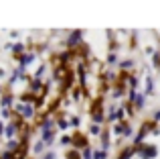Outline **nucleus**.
Segmentation results:
<instances>
[{
	"label": "nucleus",
	"instance_id": "nucleus-1",
	"mask_svg": "<svg viewBox=\"0 0 160 159\" xmlns=\"http://www.w3.org/2000/svg\"><path fill=\"white\" fill-rule=\"evenodd\" d=\"M69 137H71V147L77 149V151H81V149H85L87 145H91L89 143V135L83 133V131H79V129H73V133H71Z\"/></svg>",
	"mask_w": 160,
	"mask_h": 159
},
{
	"label": "nucleus",
	"instance_id": "nucleus-2",
	"mask_svg": "<svg viewBox=\"0 0 160 159\" xmlns=\"http://www.w3.org/2000/svg\"><path fill=\"white\" fill-rule=\"evenodd\" d=\"M103 108H106V98H103V96H95V98H91L89 102H87V110H89V114L103 112Z\"/></svg>",
	"mask_w": 160,
	"mask_h": 159
},
{
	"label": "nucleus",
	"instance_id": "nucleus-3",
	"mask_svg": "<svg viewBox=\"0 0 160 159\" xmlns=\"http://www.w3.org/2000/svg\"><path fill=\"white\" fill-rule=\"evenodd\" d=\"M71 74H75L73 65H59V68L53 69V80L55 82H63L67 76H71Z\"/></svg>",
	"mask_w": 160,
	"mask_h": 159
},
{
	"label": "nucleus",
	"instance_id": "nucleus-4",
	"mask_svg": "<svg viewBox=\"0 0 160 159\" xmlns=\"http://www.w3.org/2000/svg\"><path fill=\"white\" fill-rule=\"evenodd\" d=\"M112 129H109V124H102V133H99V141H102V147L99 149H103V151H108L109 149V145H112Z\"/></svg>",
	"mask_w": 160,
	"mask_h": 159
},
{
	"label": "nucleus",
	"instance_id": "nucleus-5",
	"mask_svg": "<svg viewBox=\"0 0 160 159\" xmlns=\"http://www.w3.org/2000/svg\"><path fill=\"white\" fill-rule=\"evenodd\" d=\"M81 37H83V31H73V33L69 35V39H67V41H63L65 49H73L77 43H81V41H83Z\"/></svg>",
	"mask_w": 160,
	"mask_h": 159
},
{
	"label": "nucleus",
	"instance_id": "nucleus-6",
	"mask_svg": "<svg viewBox=\"0 0 160 159\" xmlns=\"http://www.w3.org/2000/svg\"><path fill=\"white\" fill-rule=\"evenodd\" d=\"M158 155V147L156 145H146L144 143V147H142V151H140V157L142 159H154Z\"/></svg>",
	"mask_w": 160,
	"mask_h": 159
},
{
	"label": "nucleus",
	"instance_id": "nucleus-7",
	"mask_svg": "<svg viewBox=\"0 0 160 159\" xmlns=\"http://www.w3.org/2000/svg\"><path fill=\"white\" fill-rule=\"evenodd\" d=\"M134 155H136V153H134L132 145H124V147H120L116 159H134Z\"/></svg>",
	"mask_w": 160,
	"mask_h": 159
},
{
	"label": "nucleus",
	"instance_id": "nucleus-8",
	"mask_svg": "<svg viewBox=\"0 0 160 159\" xmlns=\"http://www.w3.org/2000/svg\"><path fill=\"white\" fill-rule=\"evenodd\" d=\"M144 106H146V96L142 94V92H138L136 100H134V110L140 112V110H144Z\"/></svg>",
	"mask_w": 160,
	"mask_h": 159
},
{
	"label": "nucleus",
	"instance_id": "nucleus-9",
	"mask_svg": "<svg viewBox=\"0 0 160 159\" xmlns=\"http://www.w3.org/2000/svg\"><path fill=\"white\" fill-rule=\"evenodd\" d=\"M49 63H51V69L59 68V65H63V61H61V55H59V51H53L51 55H49Z\"/></svg>",
	"mask_w": 160,
	"mask_h": 159
},
{
	"label": "nucleus",
	"instance_id": "nucleus-10",
	"mask_svg": "<svg viewBox=\"0 0 160 159\" xmlns=\"http://www.w3.org/2000/svg\"><path fill=\"white\" fill-rule=\"evenodd\" d=\"M142 94L144 96H152L154 94V80H152V76H146V88H144Z\"/></svg>",
	"mask_w": 160,
	"mask_h": 159
},
{
	"label": "nucleus",
	"instance_id": "nucleus-11",
	"mask_svg": "<svg viewBox=\"0 0 160 159\" xmlns=\"http://www.w3.org/2000/svg\"><path fill=\"white\" fill-rule=\"evenodd\" d=\"M71 100H75V102H79V100L83 98V94H81V86H79V84H75L73 88H71Z\"/></svg>",
	"mask_w": 160,
	"mask_h": 159
},
{
	"label": "nucleus",
	"instance_id": "nucleus-12",
	"mask_svg": "<svg viewBox=\"0 0 160 159\" xmlns=\"http://www.w3.org/2000/svg\"><path fill=\"white\" fill-rule=\"evenodd\" d=\"M122 108H124L126 116H134V114H136V110H134V102H130V100H126V98H124V104H122Z\"/></svg>",
	"mask_w": 160,
	"mask_h": 159
},
{
	"label": "nucleus",
	"instance_id": "nucleus-13",
	"mask_svg": "<svg viewBox=\"0 0 160 159\" xmlns=\"http://www.w3.org/2000/svg\"><path fill=\"white\" fill-rule=\"evenodd\" d=\"M116 104H112V106L108 108V116H106V124H109V123H116Z\"/></svg>",
	"mask_w": 160,
	"mask_h": 159
},
{
	"label": "nucleus",
	"instance_id": "nucleus-14",
	"mask_svg": "<svg viewBox=\"0 0 160 159\" xmlns=\"http://www.w3.org/2000/svg\"><path fill=\"white\" fill-rule=\"evenodd\" d=\"M132 135V124L130 120H122V137H130Z\"/></svg>",
	"mask_w": 160,
	"mask_h": 159
},
{
	"label": "nucleus",
	"instance_id": "nucleus-15",
	"mask_svg": "<svg viewBox=\"0 0 160 159\" xmlns=\"http://www.w3.org/2000/svg\"><path fill=\"white\" fill-rule=\"evenodd\" d=\"M65 159H81V151H77V149H67L65 151Z\"/></svg>",
	"mask_w": 160,
	"mask_h": 159
},
{
	"label": "nucleus",
	"instance_id": "nucleus-16",
	"mask_svg": "<svg viewBox=\"0 0 160 159\" xmlns=\"http://www.w3.org/2000/svg\"><path fill=\"white\" fill-rule=\"evenodd\" d=\"M118 47H120V41H118L116 37H109V41H108V51L109 53H116Z\"/></svg>",
	"mask_w": 160,
	"mask_h": 159
},
{
	"label": "nucleus",
	"instance_id": "nucleus-17",
	"mask_svg": "<svg viewBox=\"0 0 160 159\" xmlns=\"http://www.w3.org/2000/svg\"><path fill=\"white\" fill-rule=\"evenodd\" d=\"M128 47H130V49H136V47H138V33H136V31H132V33H130Z\"/></svg>",
	"mask_w": 160,
	"mask_h": 159
},
{
	"label": "nucleus",
	"instance_id": "nucleus-18",
	"mask_svg": "<svg viewBox=\"0 0 160 159\" xmlns=\"http://www.w3.org/2000/svg\"><path fill=\"white\" fill-rule=\"evenodd\" d=\"M120 69H124V72H130V69L134 68V59H124V61H120Z\"/></svg>",
	"mask_w": 160,
	"mask_h": 159
},
{
	"label": "nucleus",
	"instance_id": "nucleus-19",
	"mask_svg": "<svg viewBox=\"0 0 160 159\" xmlns=\"http://www.w3.org/2000/svg\"><path fill=\"white\" fill-rule=\"evenodd\" d=\"M99 133H102V124H93V123H91V124H89V133H87V135L99 137Z\"/></svg>",
	"mask_w": 160,
	"mask_h": 159
},
{
	"label": "nucleus",
	"instance_id": "nucleus-20",
	"mask_svg": "<svg viewBox=\"0 0 160 159\" xmlns=\"http://www.w3.org/2000/svg\"><path fill=\"white\" fill-rule=\"evenodd\" d=\"M91 159H108V151H103V149H95V151L91 153Z\"/></svg>",
	"mask_w": 160,
	"mask_h": 159
},
{
	"label": "nucleus",
	"instance_id": "nucleus-21",
	"mask_svg": "<svg viewBox=\"0 0 160 159\" xmlns=\"http://www.w3.org/2000/svg\"><path fill=\"white\" fill-rule=\"evenodd\" d=\"M150 57H152V65H154V69H160V51H154Z\"/></svg>",
	"mask_w": 160,
	"mask_h": 159
},
{
	"label": "nucleus",
	"instance_id": "nucleus-22",
	"mask_svg": "<svg viewBox=\"0 0 160 159\" xmlns=\"http://www.w3.org/2000/svg\"><path fill=\"white\" fill-rule=\"evenodd\" d=\"M106 65H113V63H118V55L116 53H108V57H106V61H103Z\"/></svg>",
	"mask_w": 160,
	"mask_h": 159
},
{
	"label": "nucleus",
	"instance_id": "nucleus-23",
	"mask_svg": "<svg viewBox=\"0 0 160 159\" xmlns=\"http://www.w3.org/2000/svg\"><path fill=\"white\" fill-rule=\"evenodd\" d=\"M91 153H93V149H91V145H87L85 149H81V159H91Z\"/></svg>",
	"mask_w": 160,
	"mask_h": 159
},
{
	"label": "nucleus",
	"instance_id": "nucleus-24",
	"mask_svg": "<svg viewBox=\"0 0 160 159\" xmlns=\"http://www.w3.org/2000/svg\"><path fill=\"white\" fill-rule=\"evenodd\" d=\"M67 123H69V127H73V129H79V124H81V118H79V116H71V118L67 120Z\"/></svg>",
	"mask_w": 160,
	"mask_h": 159
},
{
	"label": "nucleus",
	"instance_id": "nucleus-25",
	"mask_svg": "<svg viewBox=\"0 0 160 159\" xmlns=\"http://www.w3.org/2000/svg\"><path fill=\"white\" fill-rule=\"evenodd\" d=\"M113 133H116V137H122V123H116L113 127H109Z\"/></svg>",
	"mask_w": 160,
	"mask_h": 159
},
{
	"label": "nucleus",
	"instance_id": "nucleus-26",
	"mask_svg": "<svg viewBox=\"0 0 160 159\" xmlns=\"http://www.w3.org/2000/svg\"><path fill=\"white\" fill-rule=\"evenodd\" d=\"M59 143H61V145H71V137L69 135H63L61 139H59Z\"/></svg>",
	"mask_w": 160,
	"mask_h": 159
},
{
	"label": "nucleus",
	"instance_id": "nucleus-27",
	"mask_svg": "<svg viewBox=\"0 0 160 159\" xmlns=\"http://www.w3.org/2000/svg\"><path fill=\"white\" fill-rule=\"evenodd\" d=\"M152 120H154V123H160V108H158V110L152 114Z\"/></svg>",
	"mask_w": 160,
	"mask_h": 159
},
{
	"label": "nucleus",
	"instance_id": "nucleus-28",
	"mask_svg": "<svg viewBox=\"0 0 160 159\" xmlns=\"http://www.w3.org/2000/svg\"><path fill=\"white\" fill-rule=\"evenodd\" d=\"M43 159H55V153H53V151H49V153H45V155H43Z\"/></svg>",
	"mask_w": 160,
	"mask_h": 159
},
{
	"label": "nucleus",
	"instance_id": "nucleus-29",
	"mask_svg": "<svg viewBox=\"0 0 160 159\" xmlns=\"http://www.w3.org/2000/svg\"><path fill=\"white\" fill-rule=\"evenodd\" d=\"M152 135H154V137H158V135H160V127H158V124H156V127H154V131H152Z\"/></svg>",
	"mask_w": 160,
	"mask_h": 159
},
{
	"label": "nucleus",
	"instance_id": "nucleus-30",
	"mask_svg": "<svg viewBox=\"0 0 160 159\" xmlns=\"http://www.w3.org/2000/svg\"><path fill=\"white\" fill-rule=\"evenodd\" d=\"M6 76V72H4V69H0V78H4Z\"/></svg>",
	"mask_w": 160,
	"mask_h": 159
},
{
	"label": "nucleus",
	"instance_id": "nucleus-31",
	"mask_svg": "<svg viewBox=\"0 0 160 159\" xmlns=\"http://www.w3.org/2000/svg\"><path fill=\"white\" fill-rule=\"evenodd\" d=\"M27 159H32V157H27Z\"/></svg>",
	"mask_w": 160,
	"mask_h": 159
}]
</instances>
